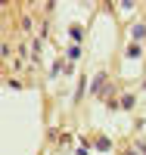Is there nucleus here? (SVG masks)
Segmentation results:
<instances>
[{
    "instance_id": "nucleus-1",
    "label": "nucleus",
    "mask_w": 146,
    "mask_h": 155,
    "mask_svg": "<svg viewBox=\"0 0 146 155\" xmlns=\"http://www.w3.org/2000/svg\"><path fill=\"white\" fill-rule=\"evenodd\" d=\"M131 155H137V152H131Z\"/></svg>"
}]
</instances>
